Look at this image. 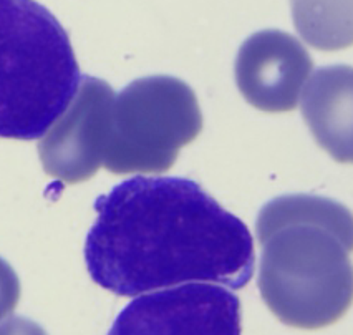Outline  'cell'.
Wrapping results in <instances>:
<instances>
[{
  "label": "cell",
  "instance_id": "8992f818",
  "mask_svg": "<svg viewBox=\"0 0 353 335\" xmlns=\"http://www.w3.org/2000/svg\"><path fill=\"white\" fill-rule=\"evenodd\" d=\"M114 97L106 81L81 79L72 103L39 143L45 173L65 185H77L100 170L108 146Z\"/></svg>",
  "mask_w": 353,
  "mask_h": 335
},
{
  "label": "cell",
  "instance_id": "9c48e42d",
  "mask_svg": "<svg viewBox=\"0 0 353 335\" xmlns=\"http://www.w3.org/2000/svg\"><path fill=\"white\" fill-rule=\"evenodd\" d=\"M295 30L317 50L353 45V0H290Z\"/></svg>",
  "mask_w": 353,
  "mask_h": 335
},
{
  "label": "cell",
  "instance_id": "6da1fadb",
  "mask_svg": "<svg viewBox=\"0 0 353 335\" xmlns=\"http://www.w3.org/2000/svg\"><path fill=\"white\" fill-rule=\"evenodd\" d=\"M95 210L86 269L117 296L191 283L242 289L252 279L248 226L192 179L134 176L100 196Z\"/></svg>",
  "mask_w": 353,
  "mask_h": 335
},
{
  "label": "cell",
  "instance_id": "7a4b0ae2",
  "mask_svg": "<svg viewBox=\"0 0 353 335\" xmlns=\"http://www.w3.org/2000/svg\"><path fill=\"white\" fill-rule=\"evenodd\" d=\"M259 291L279 321L322 329L353 304V214L309 194L272 199L259 212Z\"/></svg>",
  "mask_w": 353,
  "mask_h": 335
},
{
  "label": "cell",
  "instance_id": "277c9868",
  "mask_svg": "<svg viewBox=\"0 0 353 335\" xmlns=\"http://www.w3.org/2000/svg\"><path fill=\"white\" fill-rule=\"evenodd\" d=\"M201 130L190 85L166 75L134 80L114 97L103 165L114 174L164 173Z\"/></svg>",
  "mask_w": 353,
  "mask_h": 335
},
{
  "label": "cell",
  "instance_id": "5b68a950",
  "mask_svg": "<svg viewBox=\"0 0 353 335\" xmlns=\"http://www.w3.org/2000/svg\"><path fill=\"white\" fill-rule=\"evenodd\" d=\"M241 301L219 284L191 283L141 294L108 335H241Z\"/></svg>",
  "mask_w": 353,
  "mask_h": 335
},
{
  "label": "cell",
  "instance_id": "ba28073f",
  "mask_svg": "<svg viewBox=\"0 0 353 335\" xmlns=\"http://www.w3.org/2000/svg\"><path fill=\"white\" fill-rule=\"evenodd\" d=\"M301 110L320 148L353 165V67L319 68L303 90Z\"/></svg>",
  "mask_w": 353,
  "mask_h": 335
},
{
  "label": "cell",
  "instance_id": "8fae6325",
  "mask_svg": "<svg viewBox=\"0 0 353 335\" xmlns=\"http://www.w3.org/2000/svg\"><path fill=\"white\" fill-rule=\"evenodd\" d=\"M0 335H47L45 330L35 322L26 317H12L6 324L0 325Z\"/></svg>",
  "mask_w": 353,
  "mask_h": 335
},
{
  "label": "cell",
  "instance_id": "52a82bcc",
  "mask_svg": "<svg viewBox=\"0 0 353 335\" xmlns=\"http://www.w3.org/2000/svg\"><path fill=\"white\" fill-rule=\"evenodd\" d=\"M312 68V57L295 37L281 30H262L241 45L236 83L245 101L257 110L292 112Z\"/></svg>",
  "mask_w": 353,
  "mask_h": 335
},
{
  "label": "cell",
  "instance_id": "3957f363",
  "mask_svg": "<svg viewBox=\"0 0 353 335\" xmlns=\"http://www.w3.org/2000/svg\"><path fill=\"white\" fill-rule=\"evenodd\" d=\"M83 75L68 34L35 0H0V138L39 140Z\"/></svg>",
  "mask_w": 353,
  "mask_h": 335
},
{
  "label": "cell",
  "instance_id": "30bf717a",
  "mask_svg": "<svg viewBox=\"0 0 353 335\" xmlns=\"http://www.w3.org/2000/svg\"><path fill=\"white\" fill-rule=\"evenodd\" d=\"M20 301V281L7 261L0 257V321L10 316Z\"/></svg>",
  "mask_w": 353,
  "mask_h": 335
}]
</instances>
